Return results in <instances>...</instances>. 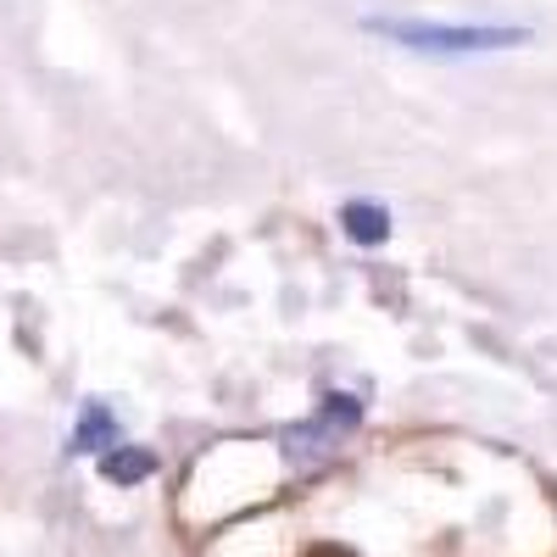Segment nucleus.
I'll list each match as a JSON object with an SVG mask.
<instances>
[{
  "label": "nucleus",
  "mask_w": 557,
  "mask_h": 557,
  "mask_svg": "<svg viewBox=\"0 0 557 557\" xmlns=\"http://www.w3.org/2000/svg\"><path fill=\"white\" fill-rule=\"evenodd\" d=\"M368 28L430 57H469V51H507L524 45L530 28H491V23H424V17H368Z\"/></svg>",
  "instance_id": "nucleus-1"
},
{
  "label": "nucleus",
  "mask_w": 557,
  "mask_h": 557,
  "mask_svg": "<svg viewBox=\"0 0 557 557\" xmlns=\"http://www.w3.org/2000/svg\"><path fill=\"white\" fill-rule=\"evenodd\" d=\"M362 424V401L357 396H323V407L307 418V424L285 430V457L290 469H318V462H330L341 451V441Z\"/></svg>",
  "instance_id": "nucleus-2"
},
{
  "label": "nucleus",
  "mask_w": 557,
  "mask_h": 557,
  "mask_svg": "<svg viewBox=\"0 0 557 557\" xmlns=\"http://www.w3.org/2000/svg\"><path fill=\"white\" fill-rule=\"evenodd\" d=\"M151 474H157V451H146V446H112L101 457V480H112V485H139Z\"/></svg>",
  "instance_id": "nucleus-3"
},
{
  "label": "nucleus",
  "mask_w": 557,
  "mask_h": 557,
  "mask_svg": "<svg viewBox=\"0 0 557 557\" xmlns=\"http://www.w3.org/2000/svg\"><path fill=\"white\" fill-rule=\"evenodd\" d=\"M341 223H346V235H351L357 246H385V240H391V212L374 207V201H346Z\"/></svg>",
  "instance_id": "nucleus-4"
},
{
  "label": "nucleus",
  "mask_w": 557,
  "mask_h": 557,
  "mask_svg": "<svg viewBox=\"0 0 557 557\" xmlns=\"http://www.w3.org/2000/svg\"><path fill=\"white\" fill-rule=\"evenodd\" d=\"M117 446V418L101 401H84V418L73 430V451H112Z\"/></svg>",
  "instance_id": "nucleus-5"
},
{
  "label": "nucleus",
  "mask_w": 557,
  "mask_h": 557,
  "mask_svg": "<svg viewBox=\"0 0 557 557\" xmlns=\"http://www.w3.org/2000/svg\"><path fill=\"white\" fill-rule=\"evenodd\" d=\"M312 557H351V552H341V546H318Z\"/></svg>",
  "instance_id": "nucleus-6"
}]
</instances>
